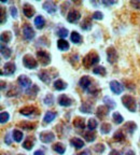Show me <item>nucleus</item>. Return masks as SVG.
Instances as JSON below:
<instances>
[{
    "label": "nucleus",
    "instance_id": "1",
    "mask_svg": "<svg viewBox=\"0 0 140 155\" xmlns=\"http://www.w3.org/2000/svg\"><path fill=\"white\" fill-rule=\"evenodd\" d=\"M122 102H123V106L125 107L128 111L136 112V109H137V104H136V100H135L134 97L129 96V95L123 96L122 97Z\"/></svg>",
    "mask_w": 140,
    "mask_h": 155
},
{
    "label": "nucleus",
    "instance_id": "2",
    "mask_svg": "<svg viewBox=\"0 0 140 155\" xmlns=\"http://www.w3.org/2000/svg\"><path fill=\"white\" fill-rule=\"evenodd\" d=\"M99 61V56L96 53H88L84 58H83V65L85 68H89L92 66L96 65Z\"/></svg>",
    "mask_w": 140,
    "mask_h": 155
},
{
    "label": "nucleus",
    "instance_id": "3",
    "mask_svg": "<svg viewBox=\"0 0 140 155\" xmlns=\"http://www.w3.org/2000/svg\"><path fill=\"white\" fill-rule=\"evenodd\" d=\"M23 64L28 69H36L38 67V61L32 55H29V54H27V55H25L23 57Z\"/></svg>",
    "mask_w": 140,
    "mask_h": 155
},
{
    "label": "nucleus",
    "instance_id": "4",
    "mask_svg": "<svg viewBox=\"0 0 140 155\" xmlns=\"http://www.w3.org/2000/svg\"><path fill=\"white\" fill-rule=\"evenodd\" d=\"M37 57H38L42 66H48L51 63V56L45 51H38L37 52Z\"/></svg>",
    "mask_w": 140,
    "mask_h": 155
},
{
    "label": "nucleus",
    "instance_id": "5",
    "mask_svg": "<svg viewBox=\"0 0 140 155\" xmlns=\"http://www.w3.org/2000/svg\"><path fill=\"white\" fill-rule=\"evenodd\" d=\"M39 137H40V140L44 143H50L55 139V135L52 131H42L40 133Z\"/></svg>",
    "mask_w": 140,
    "mask_h": 155
},
{
    "label": "nucleus",
    "instance_id": "6",
    "mask_svg": "<svg viewBox=\"0 0 140 155\" xmlns=\"http://www.w3.org/2000/svg\"><path fill=\"white\" fill-rule=\"evenodd\" d=\"M16 70V66L14 63H5L3 66V71L1 72L2 75H12Z\"/></svg>",
    "mask_w": 140,
    "mask_h": 155
},
{
    "label": "nucleus",
    "instance_id": "7",
    "mask_svg": "<svg viewBox=\"0 0 140 155\" xmlns=\"http://www.w3.org/2000/svg\"><path fill=\"white\" fill-rule=\"evenodd\" d=\"M80 18H81V13L78 10H71L67 15V21L71 24L77 23Z\"/></svg>",
    "mask_w": 140,
    "mask_h": 155
},
{
    "label": "nucleus",
    "instance_id": "8",
    "mask_svg": "<svg viewBox=\"0 0 140 155\" xmlns=\"http://www.w3.org/2000/svg\"><path fill=\"white\" fill-rule=\"evenodd\" d=\"M107 59L110 64H114L118 61V53H116L115 48L110 46L107 50Z\"/></svg>",
    "mask_w": 140,
    "mask_h": 155
},
{
    "label": "nucleus",
    "instance_id": "9",
    "mask_svg": "<svg viewBox=\"0 0 140 155\" xmlns=\"http://www.w3.org/2000/svg\"><path fill=\"white\" fill-rule=\"evenodd\" d=\"M23 34H24V38L26 40H32L35 38V30L32 29V27L30 25H25L23 27Z\"/></svg>",
    "mask_w": 140,
    "mask_h": 155
},
{
    "label": "nucleus",
    "instance_id": "10",
    "mask_svg": "<svg viewBox=\"0 0 140 155\" xmlns=\"http://www.w3.org/2000/svg\"><path fill=\"white\" fill-rule=\"evenodd\" d=\"M110 90H111L114 94L120 95L123 92L124 86L120 82H118V81H111V82H110Z\"/></svg>",
    "mask_w": 140,
    "mask_h": 155
},
{
    "label": "nucleus",
    "instance_id": "11",
    "mask_svg": "<svg viewBox=\"0 0 140 155\" xmlns=\"http://www.w3.org/2000/svg\"><path fill=\"white\" fill-rule=\"evenodd\" d=\"M91 84H92V80H91V79H89L87 75H84V77H82L81 79H80V81H79L80 87H81L83 91H87V88L91 86Z\"/></svg>",
    "mask_w": 140,
    "mask_h": 155
},
{
    "label": "nucleus",
    "instance_id": "12",
    "mask_svg": "<svg viewBox=\"0 0 140 155\" xmlns=\"http://www.w3.org/2000/svg\"><path fill=\"white\" fill-rule=\"evenodd\" d=\"M17 82H18V84L21 86L24 87V88H28L32 85V80L28 77H26V75H19L18 79H17Z\"/></svg>",
    "mask_w": 140,
    "mask_h": 155
},
{
    "label": "nucleus",
    "instance_id": "13",
    "mask_svg": "<svg viewBox=\"0 0 140 155\" xmlns=\"http://www.w3.org/2000/svg\"><path fill=\"white\" fill-rule=\"evenodd\" d=\"M23 13H24V15L26 17H28V18H32V17L35 15L34 7H32V5H30L29 3H25V5H23Z\"/></svg>",
    "mask_w": 140,
    "mask_h": 155
},
{
    "label": "nucleus",
    "instance_id": "14",
    "mask_svg": "<svg viewBox=\"0 0 140 155\" xmlns=\"http://www.w3.org/2000/svg\"><path fill=\"white\" fill-rule=\"evenodd\" d=\"M43 9L45 10L48 13H50V14H53V13L56 12L57 8H56L55 3L52 2V1H45V2L43 3Z\"/></svg>",
    "mask_w": 140,
    "mask_h": 155
},
{
    "label": "nucleus",
    "instance_id": "15",
    "mask_svg": "<svg viewBox=\"0 0 140 155\" xmlns=\"http://www.w3.org/2000/svg\"><path fill=\"white\" fill-rule=\"evenodd\" d=\"M58 104L63 107H70L72 104V99L69 98L68 96H66V95H62V96L58 98Z\"/></svg>",
    "mask_w": 140,
    "mask_h": 155
},
{
    "label": "nucleus",
    "instance_id": "16",
    "mask_svg": "<svg viewBox=\"0 0 140 155\" xmlns=\"http://www.w3.org/2000/svg\"><path fill=\"white\" fill-rule=\"evenodd\" d=\"M36 111H37V109H36V108H35V107H32V106L25 107V108H23V109H21V113H22L23 115H26V116L32 115V114H34Z\"/></svg>",
    "mask_w": 140,
    "mask_h": 155
},
{
    "label": "nucleus",
    "instance_id": "17",
    "mask_svg": "<svg viewBox=\"0 0 140 155\" xmlns=\"http://www.w3.org/2000/svg\"><path fill=\"white\" fill-rule=\"evenodd\" d=\"M70 144L75 147V149H81L84 147V141L80 138H72L70 140Z\"/></svg>",
    "mask_w": 140,
    "mask_h": 155
},
{
    "label": "nucleus",
    "instance_id": "18",
    "mask_svg": "<svg viewBox=\"0 0 140 155\" xmlns=\"http://www.w3.org/2000/svg\"><path fill=\"white\" fill-rule=\"evenodd\" d=\"M35 25L37 26L38 29H42L45 25V19L42 15H38V16L35 18Z\"/></svg>",
    "mask_w": 140,
    "mask_h": 155
},
{
    "label": "nucleus",
    "instance_id": "19",
    "mask_svg": "<svg viewBox=\"0 0 140 155\" xmlns=\"http://www.w3.org/2000/svg\"><path fill=\"white\" fill-rule=\"evenodd\" d=\"M39 79L42 81V82H44L45 84H50V82H51V78H50V74H48V71H41V72L39 73Z\"/></svg>",
    "mask_w": 140,
    "mask_h": 155
},
{
    "label": "nucleus",
    "instance_id": "20",
    "mask_svg": "<svg viewBox=\"0 0 140 155\" xmlns=\"http://www.w3.org/2000/svg\"><path fill=\"white\" fill-rule=\"evenodd\" d=\"M57 48L61 51H67V50H69V43L65 39H59L57 41Z\"/></svg>",
    "mask_w": 140,
    "mask_h": 155
},
{
    "label": "nucleus",
    "instance_id": "21",
    "mask_svg": "<svg viewBox=\"0 0 140 155\" xmlns=\"http://www.w3.org/2000/svg\"><path fill=\"white\" fill-rule=\"evenodd\" d=\"M56 116H57V113L54 111H48L45 113V115H44V123H51L52 121H53L54 119H55Z\"/></svg>",
    "mask_w": 140,
    "mask_h": 155
},
{
    "label": "nucleus",
    "instance_id": "22",
    "mask_svg": "<svg viewBox=\"0 0 140 155\" xmlns=\"http://www.w3.org/2000/svg\"><path fill=\"white\" fill-rule=\"evenodd\" d=\"M104 104H106L107 108H108L109 110L114 109V108H115V107H116L115 101H114V100H112L111 98H110V97H109V96L104 97Z\"/></svg>",
    "mask_w": 140,
    "mask_h": 155
},
{
    "label": "nucleus",
    "instance_id": "23",
    "mask_svg": "<svg viewBox=\"0 0 140 155\" xmlns=\"http://www.w3.org/2000/svg\"><path fill=\"white\" fill-rule=\"evenodd\" d=\"M66 87H67V84H66L63 80H61V79H58V80H56L55 82H54V88H55V90L64 91Z\"/></svg>",
    "mask_w": 140,
    "mask_h": 155
},
{
    "label": "nucleus",
    "instance_id": "24",
    "mask_svg": "<svg viewBox=\"0 0 140 155\" xmlns=\"http://www.w3.org/2000/svg\"><path fill=\"white\" fill-rule=\"evenodd\" d=\"M136 128H137V125H136L134 122H132V121H129V122H127V123L124 125V129L125 130H127L129 134H133L134 131L136 130Z\"/></svg>",
    "mask_w": 140,
    "mask_h": 155
},
{
    "label": "nucleus",
    "instance_id": "25",
    "mask_svg": "<svg viewBox=\"0 0 140 155\" xmlns=\"http://www.w3.org/2000/svg\"><path fill=\"white\" fill-rule=\"evenodd\" d=\"M1 55H2L5 59H9L10 56L12 55V51H11V48H9L8 46H5L2 44V45H1Z\"/></svg>",
    "mask_w": 140,
    "mask_h": 155
},
{
    "label": "nucleus",
    "instance_id": "26",
    "mask_svg": "<svg viewBox=\"0 0 140 155\" xmlns=\"http://www.w3.org/2000/svg\"><path fill=\"white\" fill-rule=\"evenodd\" d=\"M70 39H71V41H72L73 43H77V44L82 41V37H81V35L77 31L71 32V35H70Z\"/></svg>",
    "mask_w": 140,
    "mask_h": 155
},
{
    "label": "nucleus",
    "instance_id": "27",
    "mask_svg": "<svg viewBox=\"0 0 140 155\" xmlns=\"http://www.w3.org/2000/svg\"><path fill=\"white\" fill-rule=\"evenodd\" d=\"M108 111H109V109H108V108H107V107L102 106V107H99L98 109H97L96 114H97V116H98V117H100V119H102L104 116H106L107 114H108Z\"/></svg>",
    "mask_w": 140,
    "mask_h": 155
},
{
    "label": "nucleus",
    "instance_id": "28",
    "mask_svg": "<svg viewBox=\"0 0 140 155\" xmlns=\"http://www.w3.org/2000/svg\"><path fill=\"white\" fill-rule=\"evenodd\" d=\"M53 150L55 151V152H57L58 154H64L65 151H66V148L63 143L58 142V143H56V144L53 145Z\"/></svg>",
    "mask_w": 140,
    "mask_h": 155
},
{
    "label": "nucleus",
    "instance_id": "29",
    "mask_svg": "<svg viewBox=\"0 0 140 155\" xmlns=\"http://www.w3.org/2000/svg\"><path fill=\"white\" fill-rule=\"evenodd\" d=\"M12 39V35L10 31H5L1 34V42L2 43H9Z\"/></svg>",
    "mask_w": 140,
    "mask_h": 155
},
{
    "label": "nucleus",
    "instance_id": "30",
    "mask_svg": "<svg viewBox=\"0 0 140 155\" xmlns=\"http://www.w3.org/2000/svg\"><path fill=\"white\" fill-rule=\"evenodd\" d=\"M12 136H13V139H14L16 142H21V141L23 140V133L21 130H18V129L13 130Z\"/></svg>",
    "mask_w": 140,
    "mask_h": 155
},
{
    "label": "nucleus",
    "instance_id": "31",
    "mask_svg": "<svg viewBox=\"0 0 140 155\" xmlns=\"http://www.w3.org/2000/svg\"><path fill=\"white\" fill-rule=\"evenodd\" d=\"M92 109H93V106L92 104H87V102H85V104H83L82 106L80 107V111L84 112V113H91V112H92Z\"/></svg>",
    "mask_w": 140,
    "mask_h": 155
},
{
    "label": "nucleus",
    "instance_id": "32",
    "mask_svg": "<svg viewBox=\"0 0 140 155\" xmlns=\"http://www.w3.org/2000/svg\"><path fill=\"white\" fill-rule=\"evenodd\" d=\"M92 21L89 18H85L84 21L82 22V24H81V28L83 29V30H89V29L92 28Z\"/></svg>",
    "mask_w": 140,
    "mask_h": 155
},
{
    "label": "nucleus",
    "instance_id": "33",
    "mask_svg": "<svg viewBox=\"0 0 140 155\" xmlns=\"http://www.w3.org/2000/svg\"><path fill=\"white\" fill-rule=\"evenodd\" d=\"M73 125H75V128H79V129H84L85 127V124H84V120L82 119H75V121L73 122Z\"/></svg>",
    "mask_w": 140,
    "mask_h": 155
},
{
    "label": "nucleus",
    "instance_id": "34",
    "mask_svg": "<svg viewBox=\"0 0 140 155\" xmlns=\"http://www.w3.org/2000/svg\"><path fill=\"white\" fill-rule=\"evenodd\" d=\"M97 125H98V123H97V121L95 119H89L88 122H87V128H88L91 131L96 129Z\"/></svg>",
    "mask_w": 140,
    "mask_h": 155
},
{
    "label": "nucleus",
    "instance_id": "35",
    "mask_svg": "<svg viewBox=\"0 0 140 155\" xmlns=\"http://www.w3.org/2000/svg\"><path fill=\"white\" fill-rule=\"evenodd\" d=\"M93 72L95 73V74H100V75H106V69H105V67H102V66H100V67H96L93 69Z\"/></svg>",
    "mask_w": 140,
    "mask_h": 155
},
{
    "label": "nucleus",
    "instance_id": "36",
    "mask_svg": "<svg viewBox=\"0 0 140 155\" xmlns=\"http://www.w3.org/2000/svg\"><path fill=\"white\" fill-rule=\"evenodd\" d=\"M44 104H48V106H52L54 104V96L52 94H48L44 98Z\"/></svg>",
    "mask_w": 140,
    "mask_h": 155
},
{
    "label": "nucleus",
    "instance_id": "37",
    "mask_svg": "<svg viewBox=\"0 0 140 155\" xmlns=\"http://www.w3.org/2000/svg\"><path fill=\"white\" fill-rule=\"evenodd\" d=\"M84 138L86 139V141H88V142H92V141L95 140L96 136H95L94 133H92V131L89 130V131H87V133L84 134Z\"/></svg>",
    "mask_w": 140,
    "mask_h": 155
},
{
    "label": "nucleus",
    "instance_id": "38",
    "mask_svg": "<svg viewBox=\"0 0 140 155\" xmlns=\"http://www.w3.org/2000/svg\"><path fill=\"white\" fill-rule=\"evenodd\" d=\"M68 34H69V31H68V29L64 28V27H62V28H59L57 30V36H59L62 39L66 38V37L68 36Z\"/></svg>",
    "mask_w": 140,
    "mask_h": 155
},
{
    "label": "nucleus",
    "instance_id": "39",
    "mask_svg": "<svg viewBox=\"0 0 140 155\" xmlns=\"http://www.w3.org/2000/svg\"><path fill=\"white\" fill-rule=\"evenodd\" d=\"M112 117H113V121L115 122L116 124H122V122L124 121L123 116H122L121 114L118 113V112H115V113H113Z\"/></svg>",
    "mask_w": 140,
    "mask_h": 155
},
{
    "label": "nucleus",
    "instance_id": "40",
    "mask_svg": "<svg viewBox=\"0 0 140 155\" xmlns=\"http://www.w3.org/2000/svg\"><path fill=\"white\" fill-rule=\"evenodd\" d=\"M9 119H10V115L8 112H1L0 113V122H1V124L7 123L9 121Z\"/></svg>",
    "mask_w": 140,
    "mask_h": 155
},
{
    "label": "nucleus",
    "instance_id": "41",
    "mask_svg": "<svg viewBox=\"0 0 140 155\" xmlns=\"http://www.w3.org/2000/svg\"><path fill=\"white\" fill-rule=\"evenodd\" d=\"M100 130H102V134H109L111 130V125L108 123H104L100 127Z\"/></svg>",
    "mask_w": 140,
    "mask_h": 155
},
{
    "label": "nucleus",
    "instance_id": "42",
    "mask_svg": "<svg viewBox=\"0 0 140 155\" xmlns=\"http://www.w3.org/2000/svg\"><path fill=\"white\" fill-rule=\"evenodd\" d=\"M32 147H34V142H32L30 139H27V140L23 143V148L26 149V150H32Z\"/></svg>",
    "mask_w": 140,
    "mask_h": 155
},
{
    "label": "nucleus",
    "instance_id": "43",
    "mask_svg": "<svg viewBox=\"0 0 140 155\" xmlns=\"http://www.w3.org/2000/svg\"><path fill=\"white\" fill-rule=\"evenodd\" d=\"M113 138H114V140H115V141H123L125 137H124V135H123V133H122V131H116V133L114 134Z\"/></svg>",
    "mask_w": 140,
    "mask_h": 155
},
{
    "label": "nucleus",
    "instance_id": "44",
    "mask_svg": "<svg viewBox=\"0 0 140 155\" xmlns=\"http://www.w3.org/2000/svg\"><path fill=\"white\" fill-rule=\"evenodd\" d=\"M102 17H104V14H102L100 11H96V12H94L92 15V18H94V19H102Z\"/></svg>",
    "mask_w": 140,
    "mask_h": 155
},
{
    "label": "nucleus",
    "instance_id": "45",
    "mask_svg": "<svg viewBox=\"0 0 140 155\" xmlns=\"http://www.w3.org/2000/svg\"><path fill=\"white\" fill-rule=\"evenodd\" d=\"M94 150L96 151L97 153H102L105 151V145L102 144V143H100V144H96L94 147Z\"/></svg>",
    "mask_w": 140,
    "mask_h": 155
},
{
    "label": "nucleus",
    "instance_id": "46",
    "mask_svg": "<svg viewBox=\"0 0 140 155\" xmlns=\"http://www.w3.org/2000/svg\"><path fill=\"white\" fill-rule=\"evenodd\" d=\"M7 21V14H5V9L1 8V24H5Z\"/></svg>",
    "mask_w": 140,
    "mask_h": 155
},
{
    "label": "nucleus",
    "instance_id": "47",
    "mask_svg": "<svg viewBox=\"0 0 140 155\" xmlns=\"http://www.w3.org/2000/svg\"><path fill=\"white\" fill-rule=\"evenodd\" d=\"M21 126H22L23 128H25V129H32L35 127L34 125H32V124H28V123H22L21 124Z\"/></svg>",
    "mask_w": 140,
    "mask_h": 155
},
{
    "label": "nucleus",
    "instance_id": "48",
    "mask_svg": "<svg viewBox=\"0 0 140 155\" xmlns=\"http://www.w3.org/2000/svg\"><path fill=\"white\" fill-rule=\"evenodd\" d=\"M10 11H11V15H12L14 18H16V17H17V9H16V8H15V7H11Z\"/></svg>",
    "mask_w": 140,
    "mask_h": 155
},
{
    "label": "nucleus",
    "instance_id": "49",
    "mask_svg": "<svg viewBox=\"0 0 140 155\" xmlns=\"http://www.w3.org/2000/svg\"><path fill=\"white\" fill-rule=\"evenodd\" d=\"M132 5H134L137 9H140V1H132Z\"/></svg>",
    "mask_w": 140,
    "mask_h": 155
},
{
    "label": "nucleus",
    "instance_id": "50",
    "mask_svg": "<svg viewBox=\"0 0 140 155\" xmlns=\"http://www.w3.org/2000/svg\"><path fill=\"white\" fill-rule=\"evenodd\" d=\"M5 143H7V144H11V139H10V135H9V134H7V135H5Z\"/></svg>",
    "mask_w": 140,
    "mask_h": 155
},
{
    "label": "nucleus",
    "instance_id": "51",
    "mask_svg": "<svg viewBox=\"0 0 140 155\" xmlns=\"http://www.w3.org/2000/svg\"><path fill=\"white\" fill-rule=\"evenodd\" d=\"M109 155H121V152H120V151H118V150H112Z\"/></svg>",
    "mask_w": 140,
    "mask_h": 155
},
{
    "label": "nucleus",
    "instance_id": "52",
    "mask_svg": "<svg viewBox=\"0 0 140 155\" xmlns=\"http://www.w3.org/2000/svg\"><path fill=\"white\" fill-rule=\"evenodd\" d=\"M102 3H104V5H114V3H115V1H102Z\"/></svg>",
    "mask_w": 140,
    "mask_h": 155
},
{
    "label": "nucleus",
    "instance_id": "53",
    "mask_svg": "<svg viewBox=\"0 0 140 155\" xmlns=\"http://www.w3.org/2000/svg\"><path fill=\"white\" fill-rule=\"evenodd\" d=\"M34 155H44V152H43V151H41V150H38V151H36V152L34 153Z\"/></svg>",
    "mask_w": 140,
    "mask_h": 155
},
{
    "label": "nucleus",
    "instance_id": "54",
    "mask_svg": "<svg viewBox=\"0 0 140 155\" xmlns=\"http://www.w3.org/2000/svg\"><path fill=\"white\" fill-rule=\"evenodd\" d=\"M125 155H135V152H134L133 150H129V151H127V152H126Z\"/></svg>",
    "mask_w": 140,
    "mask_h": 155
},
{
    "label": "nucleus",
    "instance_id": "55",
    "mask_svg": "<svg viewBox=\"0 0 140 155\" xmlns=\"http://www.w3.org/2000/svg\"><path fill=\"white\" fill-rule=\"evenodd\" d=\"M81 155H89V151L88 150H86V151H84V152L82 153Z\"/></svg>",
    "mask_w": 140,
    "mask_h": 155
},
{
    "label": "nucleus",
    "instance_id": "56",
    "mask_svg": "<svg viewBox=\"0 0 140 155\" xmlns=\"http://www.w3.org/2000/svg\"><path fill=\"white\" fill-rule=\"evenodd\" d=\"M19 155H24V154H19Z\"/></svg>",
    "mask_w": 140,
    "mask_h": 155
}]
</instances>
